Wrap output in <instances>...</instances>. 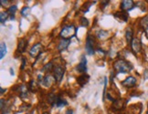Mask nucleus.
<instances>
[{
    "instance_id": "39448f33",
    "label": "nucleus",
    "mask_w": 148,
    "mask_h": 114,
    "mask_svg": "<svg viewBox=\"0 0 148 114\" xmlns=\"http://www.w3.org/2000/svg\"><path fill=\"white\" fill-rule=\"evenodd\" d=\"M77 70L79 72L83 73V72H86L87 70V59L85 55H82L81 57V62L79 63V65L77 66Z\"/></svg>"
},
{
    "instance_id": "9d476101",
    "label": "nucleus",
    "mask_w": 148,
    "mask_h": 114,
    "mask_svg": "<svg viewBox=\"0 0 148 114\" xmlns=\"http://www.w3.org/2000/svg\"><path fill=\"white\" fill-rule=\"evenodd\" d=\"M113 16H114L115 18L120 19L122 21H124V22H126V21L128 20V18H129L127 12H126V11H123V10H122V11L116 12Z\"/></svg>"
},
{
    "instance_id": "423d86ee",
    "label": "nucleus",
    "mask_w": 148,
    "mask_h": 114,
    "mask_svg": "<svg viewBox=\"0 0 148 114\" xmlns=\"http://www.w3.org/2000/svg\"><path fill=\"white\" fill-rule=\"evenodd\" d=\"M134 7V1L131 0H124L121 3V9L123 11H130Z\"/></svg>"
},
{
    "instance_id": "0eeeda50",
    "label": "nucleus",
    "mask_w": 148,
    "mask_h": 114,
    "mask_svg": "<svg viewBox=\"0 0 148 114\" xmlns=\"http://www.w3.org/2000/svg\"><path fill=\"white\" fill-rule=\"evenodd\" d=\"M42 50V45L41 43H37L36 45H34L32 48H31V50H29V54L31 57H34V58H37Z\"/></svg>"
},
{
    "instance_id": "c85d7f7f",
    "label": "nucleus",
    "mask_w": 148,
    "mask_h": 114,
    "mask_svg": "<svg viewBox=\"0 0 148 114\" xmlns=\"http://www.w3.org/2000/svg\"><path fill=\"white\" fill-rule=\"evenodd\" d=\"M4 101H5V100L2 99V100H1V110H3V108H4Z\"/></svg>"
},
{
    "instance_id": "f3484780",
    "label": "nucleus",
    "mask_w": 148,
    "mask_h": 114,
    "mask_svg": "<svg viewBox=\"0 0 148 114\" xmlns=\"http://www.w3.org/2000/svg\"><path fill=\"white\" fill-rule=\"evenodd\" d=\"M6 54H7V45L5 42H1V46H0V58H3Z\"/></svg>"
},
{
    "instance_id": "ddd939ff",
    "label": "nucleus",
    "mask_w": 148,
    "mask_h": 114,
    "mask_svg": "<svg viewBox=\"0 0 148 114\" xmlns=\"http://www.w3.org/2000/svg\"><path fill=\"white\" fill-rule=\"evenodd\" d=\"M28 45V41H26L25 39H21L18 42V50L20 53H23L26 50V47Z\"/></svg>"
},
{
    "instance_id": "5701e85b",
    "label": "nucleus",
    "mask_w": 148,
    "mask_h": 114,
    "mask_svg": "<svg viewBox=\"0 0 148 114\" xmlns=\"http://www.w3.org/2000/svg\"><path fill=\"white\" fill-rule=\"evenodd\" d=\"M141 25L145 30H148V17H145L141 20Z\"/></svg>"
},
{
    "instance_id": "2eb2a0df",
    "label": "nucleus",
    "mask_w": 148,
    "mask_h": 114,
    "mask_svg": "<svg viewBox=\"0 0 148 114\" xmlns=\"http://www.w3.org/2000/svg\"><path fill=\"white\" fill-rule=\"evenodd\" d=\"M51 82H52V78H51V76L50 75H47L45 76V77L43 78V80H42V85H43L44 87H50L51 85Z\"/></svg>"
},
{
    "instance_id": "1a4fd4ad",
    "label": "nucleus",
    "mask_w": 148,
    "mask_h": 114,
    "mask_svg": "<svg viewBox=\"0 0 148 114\" xmlns=\"http://www.w3.org/2000/svg\"><path fill=\"white\" fill-rule=\"evenodd\" d=\"M135 84H136V79L134 77H132V76L126 78L123 82H122V85L126 87V88H132V87L135 86Z\"/></svg>"
},
{
    "instance_id": "393cba45",
    "label": "nucleus",
    "mask_w": 148,
    "mask_h": 114,
    "mask_svg": "<svg viewBox=\"0 0 148 114\" xmlns=\"http://www.w3.org/2000/svg\"><path fill=\"white\" fill-rule=\"evenodd\" d=\"M81 25L82 26H88V25H89L88 19H86L85 18H81Z\"/></svg>"
},
{
    "instance_id": "f257e3e1",
    "label": "nucleus",
    "mask_w": 148,
    "mask_h": 114,
    "mask_svg": "<svg viewBox=\"0 0 148 114\" xmlns=\"http://www.w3.org/2000/svg\"><path fill=\"white\" fill-rule=\"evenodd\" d=\"M114 69L117 73H127L133 69V65L124 59H120L114 63Z\"/></svg>"
},
{
    "instance_id": "72a5a7b5",
    "label": "nucleus",
    "mask_w": 148,
    "mask_h": 114,
    "mask_svg": "<svg viewBox=\"0 0 148 114\" xmlns=\"http://www.w3.org/2000/svg\"><path fill=\"white\" fill-rule=\"evenodd\" d=\"M147 114H148V110H147Z\"/></svg>"
},
{
    "instance_id": "a878e982",
    "label": "nucleus",
    "mask_w": 148,
    "mask_h": 114,
    "mask_svg": "<svg viewBox=\"0 0 148 114\" xmlns=\"http://www.w3.org/2000/svg\"><path fill=\"white\" fill-rule=\"evenodd\" d=\"M107 78H104V90H103V98L105 97V93H106V85H107Z\"/></svg>"
},
{
    "instance_id": "9b49d317",
    "label": "nucleus",
    "mask_w": 148,
    "mask_h": 114,
    "mask_svg": "<svg viewBox=\"0 0 148 114\" xmlns=\"http://www.w3.org/2000/svg\"><path fill=\"white\" fill-rule=\"evenodd\" d=\"M71 43V39H62L60 43H59V46H58V50L60 51H63L67 50V48L69 47Z\"/></svg>"
},
{
    "instance_id": "dca6fc26",
    "label": "nucleus",
    "mask_w": 148,
    "mask_h": 114,
    "mask_svg": "<svg viewBox=\"0 0 148 114\" xmlns=\"http://www.w3.org/2000/svg\"><path fill=\"white\" fill-rule=\"evenodd\" d=\"M89 78L90 77H89L88 75H81V76H80V77L78 78V83L80 84L81 86L85 85L88 82Z\"/></svg>"
},
{
    "instance_id": "6e6552de",
    "label": "nucleus",
    "mask_w": 148,
    "mask_h": 114,
    "mask_svg": "<svg viewBox=\"0 0 148 114\" xmlns=\"http://www.w3.org/2000/svg\"><path fill=\"white\" fill-rule=\"evenodd\" d=\"M131 46H132V50H133L134 53H139L142 50V44L139 39H134L131 43Z\"/></svg>"
},
{
    "instance_id": "4468645a",
    "label": "nucleus",
    "mask_w": 148,
    "mask_h": 114,
    "mask_svg": "<svg viewBox=\"0 0 148 114\" xmlns=\"http://www.w3.org/2000/svg\"><path fill=\"white\" fill-rule=\"evenodd\" d=\"M17 9H18V7H17V6H15V5L14 6H11L8 8L7 13L9 14V18L11 20L15 19V14H16V12H17Z\"/></svg>"
},
{
    "instance_id": "6ab92c4d",
    "label": "nucleus",
    "mask_w": 148,
    "mask_h": 114,
    "mask_svg": "<svg viewBox=\"0 0 148 114\" xmlns=\"http://www.w3.org/2000/svg\"><path fill=\"white\" fill-rule=\"evenodd\" d=\"M19 89H20V96L22 98H27L29 95V90H28L27 87L25 85H22V86H20Z\"/></svg>"
},
{
    "instance_id": "f03ea898",
    "label": "nucleus",
    "mask_w": 148,
    "mask_h": 114,
    "mask_svg": "<svg viewBox=\"0 0 148 114\" xmlns=\"http://www.w3.org/2000/svg\"><path fill=\"white\" fill-rule=\"evenodd\" d=\"M77 29L74 28L73 25H70V26H65L64 28L62 29L61 32L60 33V36L62 37V39H69L70 37H72L75 36Z\"/></svg>"
},
{
    "instance_id": "412c9836",
    "label": "nucleus",
    "mask_w": 148,
    "mask_h": 114,
    "mask_svg": "<svg viewBox=\"0 0 148 114\" xmlns=\"http://www.w3.org/2000/svg\"><path fill=\"white\" fill-rule=\"evenodd\" d=\"M8 15L9 14L7 12H1V14H0V21H1L2 25H5V22L8 18Z\"/></svg>"
},
{
    "instance_id": "f8f14e48",
    "label": "nucleus",
    "mask_w": 148,
    "mask_h": 114,
    "mask_svg": "<svg viewBox=\"0 0 148 114\" xmlns=\"http://www.w3.org/2000/svg\"><path fill=\"white\" fill-rule=\"evenodd\" d=\"M67 104H68V102L64 99H62V98L57 96L54 106H56V107H63V106H65Z\"/></svg>"
},
{
    "instance_id": "b1692460",
    "label": "nucleus",
    "mask_w": 148,
    "mask_h": 114,
    "mask_svg": "<svg viewBox=\"0 0 148 114\" xmlns=\"http://www.w3.org/2000/svg\"><path fill=\"white\" fill-rule=\"evenodd\" d=\"M29 7H24L21 10V15L24 16V17H27V15H29Z\"/></svg>"
},
{
    "instance_id": "aec40b11",
    "label": "nucleus",
    "mask_w": 148,
    "mask_h": 114,
    "mask_svg": "<svg viewBox=\"0 0 148 114\" xmlns=\"http://www.w3.org/2000/svg\"><path fill=\"white\" fill-rule=\"evenodd\" d=\"M52 69H54L53 68V63L50 62V63L46 64L45 66L43 67V69H42V71H43V72H50L52 70Z\"/></svg>"
},
{
    "instance_id": "cd10ccee",
    "label": "nucleus",
    "mask_w": 148,
    "mask_h": 114,
    "mask_svg": "<svg viewBox=\"0 0 148 114\" xmlns=\"http://www.w3.org/2000/svg\"><path fill=\"white\" fill-rule=\"evenodd\" d=\"M22 60H23V63H22V67H21V69H24V66H25V62H26V59L23 58H22Z\"/></svg>"
},
{
    "instance_id": "20e7f679",
    "label": "nucleus",
    "mask_w": 148,
    "mask_h": 114,
    "mask_svg": "<svg viewBox=\"0 0 148 114\" xmlns=\"http://www.w3.org/2000/svg\"><path fill=\"white\" fill-rule=\"evenodd\" d=\"M65 73V68L61 65H58L54 68V79L56 81H60Z\"/></svg>"
},
{
    "instance_id": "473e14b6",
    "label": "nucleus",
    "mask_w": 148,
    "mask_h": 114,
    "mask_svg": "<svg viewBox=\"0 0 148 114\" xmlns=\"http://www.w3.org/2000/svg\"><path fill=\"white\" fill-rule=\"evenodd\" d=\"M43 114H49V113H47V112H45V113H43Z\"/></svg>"
},
{
    "instance_id": "c756f323",
    "label": "nucleus",
    "mask_w": 148,
    "mask_h": 114,
    "mask_svg": "<svg viewBox=\"0 0 148 114\" xmlns=\"http://www.w3.org/2000/svg\"><path fill=\"white\" fill-rule=\"evenodd\" d=\"M66 114H72V111L71 110H69L66 111Z\"/></svg>"
},
{
    "instance_id": "4be33fe9",
    "label": "nucleus",
    "mask_w": 148,
    "mask_h": 114,
    "mask_svg": "<svg viewBox=\"0 0 148 114\" xmlns=\"http://www.w3.org/2000/svg\"><path fill=\"white\" fill-rule=\"evenodd\" d=\"M107 36H108V33L104 30H100L97 32V37L99 39H104Z\"/></svg>"
},
{
    "instance_id": "2f4dec72",
    "label": "nucleus",
    "mask_w": 148,
    "mask_h": 114,
    "mask_svg": "<svg viewBox=\"0 0 148 114\" xmlns=\"http://www.w3.org/2000/svg\"><path fill=\"white\" fill-rule=\"evenodd\" d=\"M10 73H11L12 75H14V71H13V69H10Z\"/></svg>"
},
{
    "instance_id": "a211bd4d",
    "label": "nucleus",
    "mask_w": 148,
    "mask_h": 114,
    "mask_svg": "<svg viewBox=\"0 0 148 114\" xmlns=\"http://www.w3.org/2000/svg\"><path fill=\"white\" fill-rule=\"evenodd\" d=\"M125 37H126V40H127V42L129 43V44H131L132 41H133V30H132L131 29H128L127 30H126V33H125Z\"/></svg>"
},
{
    "instance_id": "7ed1b4c3",
    "label": "nucleus",
    "mask_w": 148,
    "mask_h": 114,
    "mask_svg": "<svg viewBox=\"0 0 148 114\" xmlns=\"http://www.w3.org/2000/svg\"><path fill=\"white\" fill-rule=\"evenodd\" d=\"M94 46H95L94 39L91 35H89L87 37L86 45H85V50H86L87 54H89V55H93L94 54Z\"/></svg>"
},
{
    "instance_id": "7c9ffc66",
    "label": "nucleus",
    "mask_w": 148,
    "mask_h": 114,
    "mask_svg": "<svg viewBox=\"0 0 148 114\" xmlns=\"http://www.w3.org/2000/svg\"><path fill=\"white\" fill-rule=\"evenodd\" d=\"M0 90H1V91H0V93H1V94H3L4 93V91H6V90H4V89H0Z\"/></svg>"
},
{
    "instance_id": "bb28decb",
    "label": "nucleus",
    "mask_w": 148,
    "mask_h": 114,
    "mask_svg": "<svg viewBox=\"0 0 148 114\" xmlns=\"http://www.w3.org/2000/svg\"><path fill=\"white\" fill-rule=\"evenodd\" d=\"M0 2H1V5H2V6H4V5H5V6H7L9 1H7V0H6V1H4V0H1Z\"/></svg>"
}]
</instances>
